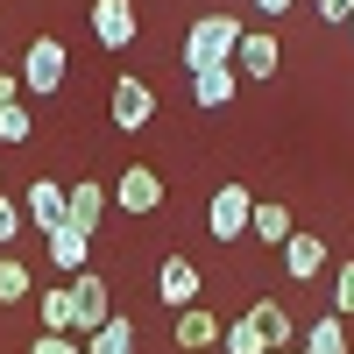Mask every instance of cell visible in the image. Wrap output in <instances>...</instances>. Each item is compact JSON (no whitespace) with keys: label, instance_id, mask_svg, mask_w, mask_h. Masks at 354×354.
<instances>
[{"label":"cell","instance_id":"obj_10","mask_svg":"<svg viewBox=\"0 0 354 354\" xmlns=\"http://www.w3.org/2000/svg\"><path fill=\"white\" fill-rule=\"evenodd\" d=\"M277 64H283V43L262 36V28H248L241 50H234V71H241V78H277Z\"/></svg>","mask_w":354,"mask_h":354},{"label":"cell","instance_id":"obj_31","mask_svg":"<svg viewBox=\"0 0 354 354\" xmlns=\"http://www.w3.org/2000/svg\"><path fill=\"white\" fill-rule=\"evenodd\" d=\"M347 28H354V21H347Z\"/></svg>","mask_w":354,"mask_h":354},{"label":"cell","instance_id":"obj_12","mask_svg":"<svg viewBox=\"0 0 354 354\" xmlns=\"http://www.w3.org/2000/svg\"><path fill=\"white\" fill-rule=\"evenodd\" d=\"M170 340L185 347V354H198V347H220V319L205 312V305H185V312L170 319Z\"/></svg>","mask_w":354,"mask_h":354},{"label":"cell","instance_id":"obj_11","mask_svg":"<svg viewBox=\"0 0 354 354\" xmlns=\"http://www.w3.org/2000/svg\"><path fill=\"white\" fill-rule=\"evenodd\" d=\"M21 220H36L43 234L64 227V185H57V177H36V185L21 192Z\"/></svg>","mask_w":354,"mask_h":354},{"label":"cell","instance_id":"obj_2","mask_svg":"<svg viewBox=\"0 0 354 354\" xmlns=\"http://www.w3.org/2000/svg\"><path fill=\"white\" fill-rule=\"evenodd\" d=\"M64 290H71V333H100L106 319H113V290H106V277L78 270Z\"/></svg>","mask_w":354,"mask_h":354},{"label":"cell","instance_id":"obj_3","mask_svg":"<svg viewBox=\"0 0 354 354\" xmlns=\"http://www.w3.org/2000/svg\"><path fill=\"white\" fill-rule=\"evenodd\" d=\"M64 71H71V50L57 43V36H36L28 57H21V93H57Z\"/></svg>","mask_w":354,"mask_h":354},{"label":"cell","instance_id":"obj_28","mask_svg":"<svg viewBox=\"0 0 354 354\" xmlns=\"http://www.w3.org/2000/svg\"><path fill=\"white\" fill-rule=\"evenodd\" d=\"M21 100V71H0V106H15Z\"/></svg>","mask_w":354,"mask_h":354},{"label":"cell","instance_id":"obj_6","mask_svg":"<svg viewBox=\"0 0 354 354\" xmlns=\"http://www.w3.org/2000/svg\"><path fill=\"white\" fill-rule=\"evenodd\" d=\"M106 198L121 205V213H135V220H142V213H156V205H163V177H156L149 163H128L121 177H113V192H106Z\"/></svg>","mask_w":354,"mask_h":354},{"label":"cell","instance_id":"obj_22","mask_svg":"<svg viewBox=\"0 0 354 354\" xmlns=\"http://www.w3.org/2000/svg\"><path fill=\"white\" fill-rule=\"evenodd\" d=\"M220 347H227V354H270V347H262V333H255V319H248V312L234 319V326H220Z\"/></svg>","mask_w":354,"mask_h":354},{"label":"cell","instance_id":"obj_16","mask_svg":"<svg viewBox=\"0 0 354 354\" xmlns=\"http://www.w3.org/2000/svg\"><path fill=\"white\" fill-rule=\"evenodd\" d=\"M234 93H241V71H234V64H213V71H192V100H198V106H227Z\"/></svg>","mask_w":354,"mask_h":354},{"label":"cell","instance_id":"obj_27","mask_svg":"<svg viewBox=\"0 0 354 354\" xmlns=\"http://www.w3.org/2000/svg\"><path fill=\"white\" fill-rule=\"evenodd\" d=\"M319 15H326V21L340 28V21H354V0H319Z\"/></svg>","mask_w":354,"mask_h":354},{"label":"cell","instance_id":"obj_30","mask_svg":"<svg viewBox=\"0 0 354 354\" xmlns=\"http://www.w3.org/2000/svg\"><path fill=\"white\" fill-rule=\"evenodd\" d=\"M283 354H290V347H283ZM298 354H305V347H298Z\"/></svg>","mask_w":354,"mask_h":354},{"label":"cell","instance_id":"obj_8","mask_svg":"<svg viewBox=\"0 0 354 354\" xmlns=\"http://www.w3.org/2000/svg\"><path fill=\"white\" fill-rule=\"evenodd\" d=\"M106 185H64V227H78V234H100V220H106Z\"/></svg>","mask_w":354,"mask_h":354},{"label":"cell","instance_id":"obj_23","mask_svg":"<svg viewBox=\"0 0 354 354\" xmlns=\"http://www.w3.org/2000/svg\"><path fill=\"white\" fill-rule=\"evenodd\" d=\"M28 135H36V113H28L21 100H15V106H0V142L15 149V142H28Z\"/></svg>","mask_w":354,"mask_h":354},{"label":"cell","instance_id":"obj_7","mask_svg":"<svg viewBox=\"0 0 354 354\" xmlns=\"http://www.w3.org/2000/svg\"><path fill=\"white\" fill-rule=\"evenodd\" d=\"M198 290H205L198 262H192V255H163V270H156V298H163V312H185V305H198Z\"/></svg>","mask_w":354,"mask_h":354},{"label":"cell","instance_id":"obj_9","mask_svg":"<svg viewBox=\"0 0 354 354\" xmlns=\"http://www.w3.org/2000/svg\"><path fill=\"white\" fill-rule=\"evenodd\" d=\"M93 36L106 50H128L135 43V0H93Z\"/></svg>","mask_w":354,"mask_h":354},{"label":"cell","instance_id":"obj_17","mask_svg":"<svg viewBox=\"0 0 354 354\" xmlns=\"http://www.w3.org/2000/svg\"><path fill=\"white\" fill-rule=\"evenodd\" d=\"M248 319H255V333H262V347H270V354H283V347H290V312H283L277 298H255V305H248Z\"/></svg>","mask_w":354,"mask_h":354},{"label":"cell","instance_id":"obj_25","mask_svg":"<svg viewBox=\"0 0 354 354\" xmlns=\"http://www.w3.org/2000/svg\"><path fill=\"white\" fill-rule=\"evenodd\" d=\"M28 354H85V340H71V333H43Z\"/></svg>","mask_w":354,"mask_h":354},{"label":"cell","instance_id":"obj_20","mask_svg":"<svg viewBox=\"0 0 354 354\" xmlns=\"http://www.w3.org/2000/svg\"><path fill=\"white\" fill-rule=\"evenodd\" d=\"M28 290H36V283H28V262H21V255H8V248H0V305H21Z\"/></svg>","mask_w":354,"mask_h":354},{"label":"cell","instance_id":"obj_15","mask_svg":"<svg viewBox=\"0 0 354 354\" xmlns=\"http://www.w3.org/2000/svg\"><path fill=\"white\" fill-rule=\"evenodd\" d=\"M290 234H298V227H290V213H283V205H277V198H255V213H248V241H270V248H283Z\"/></svg>","mask_w":354,"mask_h":354},{"label":"cell","instance_id":"obj_24","mask_svg":"<svg viewBox=\"0 0 354 354\" xmlns=\"http://www.w3.org/2000/svg\"><path fill=\"white\" fill-rule=\"evenodd\" d=\"M333 312L340 319L354 312V262H340V277H333Z\"/></svg>","mask_w":354,"mask_h":354},{"label":"cell","instance_id":"obj_18","mask_svg":"<svg viewBox=\"0 0 354 354\" xmlns=\"http://www.w3.org/2000/svg\"><path fill=\"white\" fill-rule=\"evenodd\" d=\"M85 354H135V319L113 312L100 333H85Z\"/></svg>","mask_w":354,"mask_h":354},{"label":"cell","instance_id":"obj_1","mask_svg":"<svg viewBox=\"0 0 354 354\" xmlns=\"http://www.w3.org/2000/svg\"><path fill=\"white\" fill-rule=\"evenodd\" d=\"M241 15H198L192 36H185V71H213V64H234V50H241Z\"/></svg>","mask_w":354,"mask_h":354},{"label":"cell","instance_id":"obj_21","mask_svg":"<svg viewBox=\"0 0 354 354\" xmlns=\"http://www.w3.org/2000/svg\"><path fill=\"white\" fill-rule=\"evenodd\" d=\"M36 312H43V333H71V290L64 283H50L36 298Z\"/></svg>","mask_w":354,"mask_h":354},{"label":"cell","instance_id":"obj_4","mask_svg":"<svg viewBox=\"0 0 354 354\" xmlns=\"http://www.w3.org/2000/svg\"><path fill=\"white\" fill-rule=\"evenodd\" d=\"M248 213H255V192H248V185H220L213 205H205L213 241H241V234H248Z\"/></svg>","mask_w":354,"mask_h":354},{"label":"cell","instance_id":"obj_13","mask_svg":"<svg viewBox=\"0 0 354 354\" xmlns=\"http://www.w3.org/2000/svg\"><path fill=\"white\" fill-rule=\"evenodd\" d=\"M319 270H326V241H319V234H290V241H283V277L312 283Z\"/></svg>","mask_w":354,"mask_h":354},{"label":"cell","instance_id":"obj_26","mask_svg":"<svg viewBox=\"0 0 354 354\" xmlns=\"http://www.w3.org/2000/svg\"><path fill=\"white\" fill-rule=\"evenodd\" d=\"M15 234H21V198L0 192V241H15Z\"/></svg>","mask_w":354,"mask_h":354},{"label":"cell","instance_id":"obj_14","mask_svg":"<svg viewBox=\"0 0 354 354\" xmlns=\"http://www.w3.org/2000/svg\"><path fill=\"white\" fill-rule=\"evenodd\" d=\"M43 248H50V262H57L64 277H78V270H85V248H93V234H78V227H50Z\"/></svg>","mask_w":354,"mask_h":354},{"label":"cell","instance_id":"obj_29","mask_svg":"<svg viewBox=\"0 0 354 354\" xmlns=\"http://www.w3.org/2000/svg\"><path fill=\"white\" fill-rule=\"evenodd\" d=\"M255 8H262V15H290V0H255Z\"/></svg>","mask_w":354,"mask_h":354},{"label":"cell","instance_id":"obj_5","mask_svg":"<svg viewBox=\"0 0 354 354\" xmlns=\"http://www.w3.org/2000/svg\"><path fill=\"white\" fill-rule=\"evenodd\" d=\"M106 113H113V128H121V135L149 128V121H156V93H149V78H113V100H106Z\"/></svg>","mask_w":354,"mask_h":354},{"label":"cell","instance_id":"obj_19","mask_svg":"<svg viewBox=\"0 0 354 354\" xmlns=\"http://www.w3.org/2000/svg\"><path fill=\"white\" fill-rule=\"evenodd\" d=\"M305 354H354V347H347V326H340V312H326L319 326H305Z\"/></svg>","mask_w":354,"mask_h":354}]
</instances>
